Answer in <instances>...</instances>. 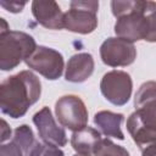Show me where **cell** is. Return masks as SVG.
<instances>
[{
  "mask_svg": "<svg viewBox=\"0 0 156 156\" xmlns=\"http://www.w3.org/2000/svg\"><path fill=\"white\" fill-rule=\"evenodd\" d=\"M37 49L32 35L18 32H0V69L11 71L22 61H26Z\"/></svg>",
  "mask_w": 156,
  "mask_h": 156,
  "instance_id": "cell-4",
  "label": "cell"
},
{
  "mask_svg": "<svg viewBox=\"0 0 156 156\" xmlns=\"http://www.w3.org/2000/svg\"><path fill=\"white\" fill-rule=\"evenodd\" d=\"M29 68L38 72L49 80H56L63 72V56L55 49L39 45L24 61Z\"/></svg>",
  "mask_w": 156,
  "mask_h": 156,
  "instance_id": "cell-8",
  "label": "cell"
},
{
  "mask_svg": "<svg viewBox=\"0 0 156 156\" xmlns=\"http://www.w3.org/2000/svg\"><path fill=\"white\" fill-rule=\"evenodd\" d=\"M41 95V83L32 71H21L0 84V108L11 118L23 117Z\"/></svg>",
  "mask_w": 156,
  "mask_h": 156,
  "instance_id": "cell-2",
  "label": "cell"
},
{
  "mask_svg": "<svg viewBox=\"0 0 156 156\" xmlns=\"http://www.w3.org/2000/svg\"><path fill=\"white\" fill-rule=\"evenodd\" d=\"M32 13L37 22L49 29H62L63 16L58 4L56 1H41L34 0L32 2Z\"/></svg>",
  "mask_w": 156,
  "mask_h": 156,
  "instance_id": "cell-11",
  "label": "cell"
},
{
  "mask_svg": "<svg viewBox=\"0 0 156 156\" xmlns=\"http://www.w3.org/2000/svg\"><path fill=\"white\" fill-rule=\"evenodd\" d=\"M140 150H141V156H156V139L143 146Z\"/></svg>",
  "mask_w": 156,
  "mask_h": 156,
  "instance_id": "cell-20",
  "label": "cell"
},
{
  "mask_svg": "<svg viewBox=\"0 0 156 156\" xmlns=\"http://www.w3.org/2000/svg\"><path fill=\"white\" fill-rule=\"evenodd\" d=\"M111 10L117 18L115 33L117 38L130 43L145 40L156 43V2L141 0H115Z\"/></svg>",
  "mask_w": 156,
  "mask_h": 156,
  "instance_id": "cell-1",
  "label": "cell"
},
{
  "mask_svg": "<svg viewBox=\"0 0 156 156\" xmlns=\"http://www.w3.org/2000/svg\"><path fill=\"white\" fill-rule=\"evenodd\" d=\"M74 156H88V155H80V154H76Z\"/></svg>",
  "mask_w": 156,
  "mask_h": 156,
  "instance_id": "cell-22",
  "label": "cell"
},
{
  "mask_svg": "<svg viewBox=\"0 0 156 156\" xmlns=\"http://www.w3.org/2000/svg\"><path fill=\"white\" fill-rule=\"evenodd\" d=\"M101 140V134L91 127H84L77 132H73L71 136V145L80 155L93 156L94 150L99 141Z\"/></svg>",
  "mask_w": 156,
  "mask_h": 156,
  "instance_id": "cell-14",
  "label": "cell"
},
{
  "mask_svg": "<svg viewBox=\"0 0 156 156\" xmlns=\"http://www.w3.org/2000/svg\"><path fill=\"white\" fill-rule=\"evenodd\" d=\"M12 141L21 147L23 156H38L43 145L35 139L32 128L27 124H22L15 129Z\"/></svg>",
  "mask_w": 156,
  "mask_h": 156,
  "instance_id": "cell-15",
  "label": "cell"
},
{
  "mask_svg": "<svg viewBox=\"0 0 156 156\" xmlns=\"http://www.w3.org/2000/svg\"><path fill=\"white\" fill-rule=\"evenodd\" d=\"M93 156H129V152L123 146L115 144L108 138H105L99 141Z\"/></svg>",
  "mask_w": 156,
  "mask_h": 156,
  "instance_id": "cell-16",
  "label": "cell"
},
{
  "mask_svg": "<svg viewBox=\"0 0 156 156\" xmlns=\"http://www.w3.org/2000/svg\"><path fill=\"white\" fill-rule=\"evenodd\" d=\"M1 124H2V127H1V143H4L5 140L10 139V136H11V129L7 126V123H6L5 119H1Z\"/></svg>",
  "mask_w": 156,
  "mask_h": 156,
  "instance_id": "cell-21",
  "label": "cell"
},
{
  "mask_svg": "<svg viewBox=\"0 0 156 156\" xmlns=\"http://www.w3.org/2000/svg\"><path fill=\"white\" fill-rule=\"evenodd\" d=\"M55 113L62 127L77 132L88 124V110L77 95H63L55 104Z\"/></svg>",
  "mask_w": 156,
  "mask_h": 156,
  "instance_id": "cell-6",
  "label": "cell"
},
{
  "mask_svg": "<svg viewBox=\"0 0 156 156\" xmlns=\"http://www.w3.org/2000/svg\"><path fill=\"white\" fill-rule=\"evenodd\" d=\"M0 156H23V152L21 147L11 140L10 143L2 144L0 146Z\"/></svg>",
  "mask_w": 156,
  "mask_h": 156,
  "instance_id": "cell-17",
  "label": "cell"
},
{
  "mask_svg": "<svg viewBox=\"0 0 156 156\" xmlns=\"http://www.w3.org/2000/svg\"><path fill=\"white\" fill-rule=\"evenodd\" d=\"M0 5L5 9V10H7V11H10V12H13V13H17V12H21L22 10H23V7H24V5H26V2H18V1H0Z\"/></svg>",
  "mask_w": 156,
  "mask_h": 156,
  "instance_id": "cell-19",
  "label": "cell"
},
{
  "mask_svg": "<svg viewBox=\"0 0 156 156\" xmlns=\"http://www.w3.org/2000/svg\"><path fill=\"white\" fill-rule=\"evenodd\" d=\"M99 1H71L63 16V28L79 34L93 33L98 27Z\"/></svg>",
  "mask_w": 156,
  "mask_h": 156,
  "instance_id": "cell-5",
  "label": "cell"
},
{
  "mask_svg": "<svg viewBox=\"0 0 156 156\" xmlns=\"http://www.w3.org/2000/svg\"><path fill=\"white\" fill-rule=\"evenodd\" d=\"M135 111L127 119V129L134 143L141 149L156 139V82L140 85L134 96Z\"/></svg>",
  "mask_w": 156,
  "mask_h": 156,
  "instance_id": "cell-3",
  "label": "cell"
},
{
  "mask_svg": "<svg viewBox=\"0 0 156 156\" xmlns=\"http://www.w3.org/2000/svg\"><path fill=\"white\" fill-rule=\"evenodd\" d=\"M94 66V58L90 54H76L67 62L65 78L71 83H83L93 74Z\"/></svg>",
  "mask_w": 156,
  "mask_h": 156,
  "instance_id": "cell-12",
  "label": "cell"
},
{
  "mask_svg": "<svg viewBox=\"0 0 156 156\" xmlns=\"http://www.w3.org/2000/svg\"><path fill=\"white\" fill-rule=\"evenodd\" d=\"M33 123L38 129L39 138L44 144L54 145L57 147L65 146L67 144V135L63 128L58 127L52 117V113L48 106H44L33 116Z\"/></svg>",
  "mask_w": 156,
  "mask_h": 156,
  "instance_id": "cell-10",
  "label": "cell"
},
{
  "mask_svg": "<svg viewBox=\"0 0 156 156\" xmlns=\"http://www.w3.org/2000/svg\"><path fill=\"white\" fill-rule=\"evenodd\" d=\"M123 119L124 116L122 113H116L106 110L99 111L94 116V123L104 135L116 138L119 140L124 139L123 132L121 129V124Z\"/></svg>",
  "mask_w": 156,
  "mask_h": 156,
  "instance_id": "cell-13",
  "label": "cell"
},
{
  "mask_svg": "<svg viewBox=\"0 0 156 156\" xmlns=\"http://www.w3.org/2000/svg\"><path fill=\"white\" fill-rule=\"evenodd\" d=\"M132 89V78L124 71H110L104 74L100 82L101 94L107 101L116 106H123L129 101Z\"/></svg>",
  "mask_w": 156,
  "mask_h": 156,
  "instance_id": "cell-7",
  "label": "cell"
},
{
  "mask_svg": "<svg viewBox=\"0 0 156 156\" xmlns=\"http://www.w3.org/2000/svg\"><path fill=\"white\" fill-rule=\"evenodd\" d=\"M38 156H65V152L57 146L43 144Z\"/></svg>",
  "mask_w": 156,
  "mask_h": 156,
  "instance_id": "cell-18",
  "label": "cell"
},
{
  "mask_svg": "<svg viewBox=\"0 0 156 156\" xmlns=\"http://www.w3.org/2000/svg\"><path fill=\"white\" fill-rule=\"evenodd\" d=\"M100 57L110 67H127L136 57L133 43L121 38H107L100 46Z\"/></svg>",
  "mask_w": 156,
  "mask_h": 156,
  "instance_id": "cell-9",
  "label": "cell"
}]
</instances>
